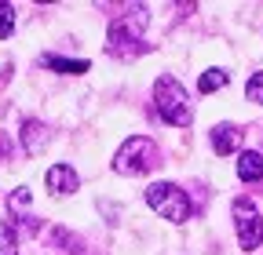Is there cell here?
<instances>
[{
	"label": "cell",
	"mask_w": 263,
	"mask_h": 255,
	"mask_svg": "<svg viewBox=\"0 0 263 255\" xmlns=\"http://www.w3.org/2000/svg\"><path fill=\"white\" fill-rule=\"evenodd\" d=\"M245 95H249V102H259V106H263V73H252V77H249Z\"/></svg>",
	"instance_id": "9a60e30c"
},
{
	"label": "cell",
	"mask_w": 263,
	"mask_h": 255,
	"mask_svg": "<svg viewBox=\"0 0 263 255\" xmlns=\"http://www.w3.org/2000/svg\"><path fill=\"white\" fill-rule=\"evenodd\" d=\"M48 139H51V132L37 120V117H29V120H22V150L29 153V157H37L44 146H48Z\"/></svg>",
	"instance_id": "ba28073f"
},
{
	"label": "cell",
	"mask_w": 263,
	"mask_h": 255,
	"mask_svg": "<svg viewBox=\"0 0 263 255\" xmlns=\"http://www.w3.org/2000/svg\"><path fill=\"white\" fill-rule=\"evenodd\" d=\"M146 204H150L161 219H168V222H186L190 211H194L190 197L183 194L176 182H154V186L146 189Z\"/></svg>",
	"instance_id": "3957f363"
},
{
	"label": "cell",
	"mask_w": 263,
	"mask_h": 255,
	"mask_svg": "<svg viewBox=\"0 0 263 255\" xmlns=\"http://www.w3.org/2000/svg\"><path fill=\"white\" fill-rule=\"evenodd\" d=\"M234 226H238V244L245 251L259 248V241H263V219H259V211H256V204L249 197L234 201Z\"/></svg>",
	"instance_id": "5b68a950"
},
{
	"label": "cell",
	"mask_w": 263,
	"mask_h": 255,
	"mask_svg": "<svg viewBox=\"0 0 263 255\" xmlns=\"http://www.w3.org/2000/svg\"><path fill=\"white\" fill-rule=\"evenodd\" d=\"M227 80H230V73H227V70H219V66H212V70H205V73H201V80H197V91H201V95L219 91Z\"/></svg>",
	"instance_id": "8fae6325"
},
{
	"label": "cell",
	"mask_w": 263,
	"mask_h": 255,
	"mask_svg": "<svg viewBox=\"0 0 263 255\" xmlns=\"http://www.w3.org/2000/svg\"><path fill=\"white\" fill-rule=\"evenodd\" d=\"M55 244H62V248H59L62 255H88V251H84V244H81V237L66 233V230H55Z\"/></svg>",
	"instance_id": "7c38bea8"
},
{
	"label": "cell",
	"mask_w": 263,
	"mask_h": 255,
	"mask_svg": "<svg viewBox=\"0 0 263 255\" xmlns=\"http://www.w3.org/2000/svg\"><path fill=\"white\" fill-rule=\"evenodd\" d=\"M209 135H212V150H216L219 157L234 153V150L241 146V139H245V132H241L238 124H216V128H212Z\"/></svg>",
	"instance_id": "52a82bcc"
},
{
	"label": "cell",
	"mask_w": 263,
	"mask_h": 255,
	"mask_svg": "<svg viewBox=\"0 0 263 255\" xmlns=\"http://www.w3.org/2000/svg\"><path fill=\"white\" fill-rule=\"evenodd\" d=\"M8 153H11V139L0 132V161H8Z\"/></svg>",
	"instance_id": "e0dca14e"
},
{
	"label": "cell",
	"mask_w": 263,
	"mask_h": 255,
	"mask_svg": "<svg viewBox=\"0 0 263 255\" xmlns=\"http://www.w3.org/2000/svg\"><path fill=\"white\" fill-rule=\"evenodd\" d=\"M8 208H11V211H15V215H18V211H26V208H29V189H26V186H18V189H15V194H11V197H8Z\"/></svg>",
	"instance_id": "2e32d148"
},
{
	"label": "cell",
	"mask_w": 263,
	"mask_h": 255,
	"mask_svg": "<svg viewBox=\"0 0 263 255\" xmlns=\"http://www.w3.org/2000/svg\"><path fill=\"white\" fill-rule=\"evenodd\" d=\"M238 179H241V182H259V179H263V153L245 150V153L238 157Z\"/></svg>",
	"instance_id": "9c48e42d"
},
{
	"label": "cell",
	"mask_w": 263,
	"mask_h": 255,
	"mask_svg": "<svg viewBox=\"0 0 263 255\" xmlns=\"http://www.w3.org/2000/svg\"><path fill=\"white\" fill-rule=\"evenodd\" d=\"M44 66L48 70H59V73H88V62L84 58H59V55H44Z\"/></svg>",
	"instance_id": "30bf717a"
},
{
	"label": "cell",
	"mask_w": 263,
	"mask_h": 255,
	"mask_svg": "<svg viewBox=\"0 0 263 255\" xmlns=\"http://www.w3.org/2000/svg\"><path fill=\"white\" fill-rule=\"evenodd\" d=\"M154 164H157V146L146 135L124 139V146L114 153V172L117 175H146Z\"/></svg>",
	"instance_id": "6da1fadb"
},
{
	"label": "cell",
	"mask_w": 263,
	"mask_h": 255,
	"mask_svg": "<svg viewBox=\"0 0 263 255\" xmlns=\"http://www.w3.org/2000/svg\"><path fill=\"white\" fill-rule=\"evenodd\" d=\"M154 102H157V113L168 124H176V128H186L194 120L190 102H186V91H183V84L176 77H161L154 84Z\"/></svg>",
	"instance_id": "7a4b0ae2"
},
{
	"label": "cell",
	"mask_w": 263,
	"mask_h": 255,
	"mask_svg": "<svg viewBox=\"0 0 263 255\" xmlns=\"http://www.w3.org/2000/svg\"><path fill=\"white\" fill-rule=\"evenodd\" d=\"M0 255H18V237L8 222H0Z\"/></svg>",
	"instance_id": "4fadbf2b"
},
{
	"label": "cell",
	"mask_w": 263,
	"mask_h": 255,
	"mask_svg": "<svg viewBox=\"0 0 263 255\" xmlns=\"http://www.w3.org/2000/svg\"><path fill=\"white\" fill-rule=\"evenodd\" d=\"M11 29H15V4L0 0V40L11 37Z\"/></svg>",
	"instance_id": "5bb4252c"
},
{
	"label": "cell",
	"mask_w": 263,
	"mask_h": 255,
	"mask_svg": "<svg viewBox=\"0 0 263 255\" xmlns=\"http://www.w3.org/2000/svg\"><path fill=\"white\" fill-rule=\"evenodd\" d=\"M44 182H48V189H51L55 197H70L73 189L81 186V179H77V172L70 164H51L48 175H44Z\"/></svg>",
	"instance_id": "8992f818"
},
{
	"label": "cell",
	"mask_w": 263,
	"mask_h": 255,
	"mask_svg": "<svg viewBox=\"0 0 263 255\" xmlns=\"http://www.w3.org/2000/svg\"><path fill=\"white\" fill-rule=\"evenodd\" d=\"M146 29V11H132V15H121L114 26H110V37H106V51L110 55H121V58H132L143 44H139V33Z\"/></svg>",
	"instance_id": "277c9868"
}]
</instances>
